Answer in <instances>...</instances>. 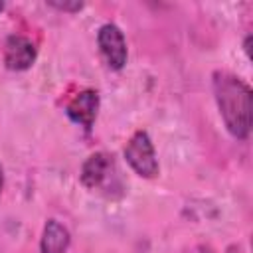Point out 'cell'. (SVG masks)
Returning a JSON list of instances; mask_svg holds the SVG:
<instances>
[{"instance_id":"52a82bcc","label":"cell","mask_w":253,"mask_h":253,"mask_svg":"<svg viewBox=\"0 0 253 253\" xmlns=\"http://www.w3.org/2000/svg\"><path fill=\"white\" fill-rule=\"evenodd\" d=\"M69 231L65 225H61L57 219H47L43 233H42V241H40V249L42 253H65L69 247Z\"/></svg>"},{"instance_id":"3957f363","label":"cell","mask_w":253,"mask_h":253,"mask_svg":"<svg viewBox=\"0 0 253 253\" xmlns=\"http://www.w3.org/2000/svg\"><path fill=\"white\" fill-rule=\"evenodd\" d=\"M97 43H99V51L105 57L107 65L115 71L123 69L126 63V42L123 32L119 30V26L115 24H105L99 28L97 34Z\"/></svg>"},{"instance_id":"277c9868","label":"cell","mask_w":253,"mask_h":253,"mask_svg":"<svg viewBox=\"0 0 253 253\" xmlns=\"http://www.w3.org/2000/svg\"><path fill=\"white\" fill-rule=\"evenodd\" d=\"M97 111H99V93L95 89H83L79 91L69 103H67V117L77 123L79 126H83L85 130H91L95 119H97Z\"/></svg>"},{"instance_id":"7a4b0ae2","label":"cell","mask_w":253,"mask_h":253,"mask_svg":"<svg viewBox=\"0 0 253 253\" xmlns=\"http://www.w3.org/2000/svg\"><path fill=\"white\" fill-rule=\"evenodd\" d=\"M125 158L128 162V166L142 178H156L158 176V158L152 146V140L148 136L146 130H136L126 146H125Z\"/></svg>"},{"instance_id":"8992f818","label":"cell","mask_w":253,"mask_h":253,"mask_svg":"<svg viewBox=\"0 0 253 253\" xmlns=\"http://www.w3.org/2000/svg\"><path fill=\"white\" fill-rule=\"evenodd\" d=\"M111 170H113L111 156L105 154V152H95L81 166V182H83V186H87L91 190H97L105 184Z\"/></svg>"},{"instance_id":"6da1fadb","label":"cell","mask_w":253,"mask_h":253,"mask_svg":"<svg viewBox=\"0 0 253 253\" xmlns=\"http://www.w3.org/2000/svg\"><path fill=\"white\" fill-rule=\"evenodd\" d=\"M211 83H213L215 103L227 130L235 138L245 140L251 132V121H253L251 87L245 81H241L237 75L227 71H215Z\"/></svg>"},{"instance_id":"9c48e42d","label":"cell","mask_w":253,"mask_h":253,"mask_svg":"<svg viewBox=\"0 0 253 253\" xmlns=\"http://www.w3.org/2000/svg\"><path fill=\"white\" fill-rule=\"evenodd\" d=\"M2 182H4V176H2V168H0V192H2Z\"/></svg>"},{"instance_id":"ba28073f","label":"cell","mask_w":253,"mask_h":253,"mask_svg":"<svg viewBox=\"0 0 253 253\" xmlns=\"http://www.w3.org/2000/svg\"><path fill=\"white\" fill-rule=\"evenodd\" d=\"M47 4L51 8L61 10V12H79L83 8V2H77V0H63V2H59V0H47Z\"/></svg>"},{"instance_id":"5b68a950","label":"cell","mask_w":253,"mask_h":253,"mask_svg":"<svg viewBox=\"0 0 253 253\" xmlns=\"http://www.w3.org/2000/svg\"><path fill=\"white\" fill-rule=\"evenodd\" d=\"M38 49L26 36H10L4 45V63L12 71H24L34 65Z\"/></svg>"},{"instance_id":"30bf717a","label":"cell","mask_w":253,"mask_h":253,"mask_svg":"<svg viewBox=\"0 0 253 253\" xmlns=\"http://www.w3.org/2000/svg\"><path fill=\"white\" fill-rule=\"evenodd\" d=\"M2 10H4V2H0V12H2Z\"/></svg>"}]
</instances>
